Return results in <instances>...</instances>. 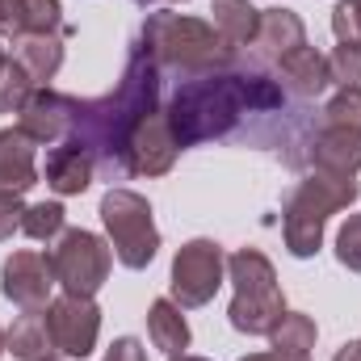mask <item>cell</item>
Segmentation results:
<instances>
[{"mask_svg":"<svg viewBox=\"0 0 361 361\" xmlns=\"http://www.w3.org/2000/svg\"><path fill=\"white\" fill-rule=\"evenodd\" d=\"M277 105H281V89L257 72H206V76H189L173 92L169 122L180 147H193V143L231 135L240 114H252V109L265 114Z\"/></svg>","mask_w":361,"mask_h":361,"instance_id":"6da1fadb","label":"cell"},{"mask_svg":"<svg viewBox=\"0 0 361 361\" xmlns=\"http://www.w3.org/2000/svg\"><path fill=\"white\" fill-rule=\"evenodd\" d=\"M156 97H160V68L156 59L143 51V42L130 51L126 68H122V80L118 89L97 97V101H80V114H76V130H72V143H80L97 164H118L122 169V152H126V139L135 135V126L156 109Z\"/></svg>","mask_w":361,"mask_h":361,"instance_id":"7a4b0ae2","label":"cell"},{"mask_svg":"<svg viewBox=\"0 0 361 361\" xmlns=\"http://www.w3.org/2000/svg\"><path fill=\"white\" fill-rule=\"evenodd\" d=\"M139 42L156 59V68H177L185 76L227 72L231 59H235V47H227L210 21L180 17V13H152L143 21Z\"/></svg>","mask_w":361,"mask_h":361,"instance_id":"3957f363","label":"cell"},{"mask_svg":"<svg viewBox=\"0 0 361 361\" xmlns=\"http://www.w3.org/2000/svg\"><path fill=\"white\" fill-rule=\"evenodd\" d=\"M357 193H361L357 177H341V173H324V169H315V173H307L298 180L294 193L286 197V210H281L286 214L281 219V235H286L290 257H298V261L315 257L319 244H324L328 219L336 210L353 206Z\"/></svg>","mask_w":361,"mask_h":361,"instance_id":"277c9868","label":"cell"},{"mask_svg":"<svg viewBox=\"0 0 361 361\" xmlns=\"http://www.w3.org/2000/svg\"><path fill=\"white\" fill-rule=\"evenodd\" d=\"M227 281L235 286V298L227 311L231 328L244 336H269L273 324L286 315V298H281L273 261L261 248H240L227 257Z\"/></svg>","mask_w":361,"mask_h":361,"instance_id":"5b68a950","label":"cell"},{"mask_svg":"<svg viewBox=\"0 0 361 361\" xmlns=\"http://www.w3.org/2000/svg\"><path fill=\"white\" fill-rule=\"evenodd\" d=\"M101 223L114 257L126 269H147L160 252V231L152 219V202L135 189H109L101 197Z\"/></svg>","mask_w":361,"mask_h":361,"instance_id":"8992f818","label":"cell"},{"mask_svg":"<svg viewBox=\"0 0 361 361\" xmlns=\"http://www.w3.org/2000/svg\"><path fill=\"white\" fill-rule=\"evenodd\" d=\"M47 261L55 273V286H63V294L92 298L109 277V248L101 235H92L85 227H63V235L55 240Z\"/></svg>","mask_w":361,"mask_h":361,"instance_id":"52a82bcc","label":"cell"},{"mask_svg":"<svg viewBox=\"0 0 361 361\" xmlns=\"http://www.w3.org/2000/svg\"><path fill=\"white\" fill-rule=\"evenodd\" d=\"M223 277H227V252L214 240H189V244H180V252L173 257V277H169L173 302H177L180 311L206 307L219 294Z\"/></svg>","mask_w":361,"mask_h":361,"instance_id":"ba28073f","label":"cell"},{"mask_svg":"<svg viewBox=\"0 0 361 361\" xmlns=\"http://www.w3.org/2000/svg\"><path fill=\"white\" fill-rule=\"evenodd\" d=\"M47 328H51L55 353L85 361L101 336V307L85 294H59L47 302Z\"/></svg>","mask_w":361,"mask_h":361,"instance_id":"9c48e42d","label":"cell"},{"mask_svg":"<svg viewBox=\"0 0 361 361\" xmlns=\"http://www.w3.org/2000/svg\"><path fill=\"white\" fill-rule=\"evenodd\" d=\"M177 135H173V122H169V109H152L135 135L126 139V152H122V173L130 177H164L173 164H177Z\"/></svg>","mask_w":361,"mask_h":361,"instance_id":"30bf717a","label":"cell"},{"mask_svg":"<svg viewBox=\"0 0 361 361\" xmlns=\"http://www.w3.org/2000/svg\"><path fill=\"white\" fill-rule=\"evenodd\" d=\"M76 114H80V101L68 97V92H55V89H34V97L25 101V109L17 114V126L42 147H55L63 139H72L76 130Z\"/></svg>","mask_w":361,"mask_h":361,"instance_id":"8fae6325","label":"cell"},{"mask_svg":"<svg viewBox=\"0 0 361 361\" xmlns=\"http://www.w3.org/2000/svg\"><path fill=\"white\" fill-rule=\"evenodd\" d=\"M51 286H55V273L51 261L34 248H17L4 269H0V290L8 302H17L21 311H47L51 302Z\"/></svg>","mask_w":361,"mask_h":361,"instance_id":"7c38bea8","label":"cell"},{"mask_svg":"<svg viewBox=\"0 0 361 361\" xmlns=\"http://www.w3.org/2000/svg\"><path fill=\"white\" fill-rule=\"evenodd\" d=\"M248 47H252V55H257L261 63H273V68H277L290 51L307 47V25H302V17L290 13V8H261L257 38H252Z\"/></svg>","mask_w":361,"mask_h":361,"instance_id":"4fadbf2b","label":"cell"},{"mask_svg":"<svg viewBox=\"0 0 361 361\" xmlns=\"http://www.w3.org/2000/svg\"><path fill=\"white\" fill-rule=\"evenodd\" d=\"M38 185V143L21 126L0 130V193H25Z\"/></svg>","mask_w":361,"mask_h":361,"instance_id":"5bb4252c","label":"cell"},{"mask_svg":"<svg viewBox=\"0 0 361 361\" xmlns=\"http://www.w3.org/2000/svg\"><path fill=\"white\" fill-rule=\"evenodd\" d=\"M92 169H97V160H92L80 143H72V139H63V143H55V147L47 152V185H51L59 197L85 193L92 185Z\"/></svg>","mask_w":361,"mask_h":361,"instance_id":"9a60e30c","label":"cell"},{"mask_svg":"<svg viewBox=\"0 0 361 361\" xmlns=\"http://www.w3.org/2000/svg\"><path fill=\"white\" fill-rule=\"evenodd\" d=\"M311 164L324 173H341V177H357L361 173V130L349 126H319L315 143H311Z\"/></svg>","mask_w":361,"mask_h":361,"instance_id":"2e32d148","label":"cell"},{"mask_svg":"<svg viewBox=\"0 0 361 361\" xmlns=\"http://www.w3.org/2000/svg\"><path fill=\"white\" fill-rule=\"evenodd\" d=\"M72 34H21L13 38V59L30 72V80L38 89H47V80H55V72L63 68V42Z\"/></svg>","mask_w":361,"mask_h":361,"instance_id":"e0dca14e","label":"cell"},{"mask_svg":"<svg viewBox=\"0 0 361 361\" xmlns=\"http://www.w3.org/2000/svg\"><path fill=\"white\" fill-rule=\"evenodd\" d=\"M277 76H281V85L294 92V97H319V92L332 85L328 55H319L315 47H298V51H290V55L277 63Z\"/></svg>","mask_w":361,"mask_h":361,"instance_id":"ac0fdd59","label":"cell"},{"mask_svg":"<svg viewBox=\"0 0 361 361\" xmlns=\"http://www.w3.org/2000/svg\"><path fill=\"white\" fill-rule=\"evenodd\" d=\"M4 353H13L17 361H55V341L47 328L42 311H25L13 319V328L4 332Z\"/></svg>","mask_w":361,"mask_h":361,"instance_id":"d6986e66","label":"cell"},{"mask_svg":"<svg viewBox=\"0 0 361 361\" xmlns=\"http://www.w3.org/2000/svg\"><path fill=\"white\" fill-rule=\"evenodd\" d=\"M210 17H214L210 25L227 47H248L261 25V8H252L248 0H210Z\"/></svg>","mask_w":361,"mask_h":361,"instance_id":"ffe728a7","label":"cell"},{"mask_svg":"<svg viewBox=\"0 0 361 361\" xmlns=\"http://www.w3.org/2000/svg\"><path fill=\"white\" fill-rule=\"evenodd\" d=\"M147 336L169 357L189 349V324H185V315H180V307L173 298H156L152 302V311H147Z\"/></svg>","mask_w":361,"mask_h":361,"instance_id":"44dd1931","label":"cell"},{"mask_svg":"<svg viewBox=\"0 0 361 361\" xmlns=\"http://www.w3.org/2000/svg\"><path fill=\"white\" fill-rule=\"evenodd\" d=\"M315 336H319V328H315V319H311V315H302V311H286V315L273 324L269 345L277 349V353L311 357V349H315Z\"/></svg>","mask_w":361,"mask_h":361,"instance_id":"7402d4cb","label":"cell"},{"mask_svg":"<svg viewBox=\"0 0 361 361\" xmlns=\"http://www.w3.org/2000/svg\"><path fill=\"white\" fill-rule=\"evenodd\" d=\"M34 80H30V72L13 59V55H4L0 59V114H21L25 109V101L34 97Z\"/></svg>","mask_w":361,"mask_h":361,"instance_id":"603a6c76","label":"cell"},{"mask_svg":"<svg viewBox=\"0 0 361 361\" xmlns=\"http://www.w3.org/2000/svg\"><path fill=\"white\" fill-rule=\"evenodd\" d=\"M21 231H25L30 240H59V235H63V206H59V202L25 206V214H21Z\"/></svg>","mask_w":361,"mask_h":361,"instance_id":"cb8c5ba5","label":"cell"},{"mask_svg":"<svg viewBox=\"0 0 361 361\" xmlns=\"http://www.w3.org/2000/svg\"><path fill=\"white\" fill-rule=\"evenodd\" d=\"M21 8H25V34H72L63 25L59 0H21Z\"/></svg>","mask_w":361,"mask_h":361,"instance_id":"d4e9b609","label":"cell"},{"mask_svg":"<svg viewBox=\"0 0 361 361\" xmlns=\"http://www.w3.org/2000/svg\"><path fill=\"white\" fill-rule=\"evenodd\" d=\"M324 126H349V130H361V85L341 89L328 105H324Z\"/></svg>","mask_w":361,"mask_h":361,"instance_id":"484cf974","label":"cell"},{"mask_svg":"<svg viewBox=\"0 0 361 361\" xmlns=\"http://www.w3.org/2000/svg\"><path fill=\"white\" fill-rule=\"evenodd\" d=\"M332 34L336 47H361V0H341L332 8Z\"/></svg>","mask_w":361,"mask_h":361,"instance_id":"4316f807","label":"cell"},{"mask_svg":"<svg viewBox=\"0 0 361 361\" xmlns=\"http://www.w3.org/2000/svg\"><path fill=\"white\" fill-rule=\"evenodd\" d=\"M336 261L349 273H361V210L349 214L336 231Z\"/></svg>","mask_w":361,"mask_h":361,"instance_id":"83f0119b","label":"cell"},{"mask_svg":"<svg viewBox=\"0 0 361 361\" xmlns=\"http://www.w3.org/2000/svg\"><path fill=\"white\" fill-rule=\"evenodd\" d=\"M328 68H332V80L341 89H353L361 85V47H336L328 55Z\"/></svg>","mask_w":361,"mask_h":361,"instance_id":"f1b7e54d","label":"cell"},{"mask_svg":"<svg viewBox=\"0 0 361 361\" xmlns=\"http://www.w3.org/2000/svg\"><path fill=\"white\" fill-rule=\"evenodd\" d=\"M21 214H25L21 193H0V240H8L13 231H21Z\"/></svg>","mask_w":361,"mask_h":361,"instance_id":"f546056e","label":"cell"},{"mask_svg":"<svg viewBox=\"0 0 361 361\" xmlns=\"http://www.w3.org/2000/svg\"><path fill=\"white\" fill-rule=\"evenodd\" d=\"M0 34L4 38H21L25 34V8H21V0H0Z\"/></svg>","mask_w":361,"mask_h":361,"instance_id":"4dcf8cb0","label":"cell"},{"mask_svg":"<svg viewBox=\"0 0 361 361\" xmlns=\"http://www.w3.org/2000/svg\"><path fill=\"white\" fill-rule=\"evenodd\" d=\"M101 361H147V349L135 341V336H118L114 345H109V353Z\"/></svg>","mask_w":361,"mask_h":361,"instance_id":"1f68e13d","label":"cell"},{"mask_svg":"<svg viewBox=\"0 0 361 361\" xmlns=\"http://www.w3.org/2000/svg\"><path fill=\"white\" fill-rule=\"evenodd\" d=\"M240 361H311V357H294V353H248V357H240Z\"/></svg>","mask_w":361,"mask_h":361,"instance_id":"d6a6232c","label":"cell"},{"mask_svg":"<svg viewBox=\"0 0 361 361\" xmlns=\"http://www.w3.org/2000/svg\"><path fill=\"white\" fill-rule=\"evenodd\" d=\"M332 361H361V341H349V345H341Z\"/></svg>","mask_w":361,"mask_h":361,"instance_id":"836d02e7","label":"cell"},{"mask_svg":"<svg viewBox=\"0 0 361 361\" xmlns=\"http://www.w3.org/2000/svg\"><path fill=\"white\" fill-rule=\"evenodd\" d=\"M169 361H206V357H193V353H173Z\"/></svg>","mask_w":361,"mask_h":361,"instance_id":"e575fe53","label":"cell"},{"mask_svg":"<svg viewBox=\"0 0 361 361\" xmlns=\"http://www.w3.org/2000/svg\"><path fill=\"white\" fill-rule=\"evenodd\" d=\"M135 4H156V0H135ZM169 4H180V0H169Z\"/></svg>","mask_w":361,"mask_h":361,"instance_id":"d590c367","label":"cell"},{"mask_svg":"<svg viewBox=\"0 0 361 361\" xmlns=\"http://www.w3.org/2000/svg\"><path fill=\"white\" fill-rule=\"evenodd\" d=\"M0 353H4V332H0Z\"/></svg>","mask_w":361,"mask_h":361,"instance_id":"8d00e7d4","label":"cell"},{"mask_svg":"<svg viewBox=\"0 0 361 361\" xmlns=\"http://www.w3.org/2000/svg\"><path fill=\"white\" fill-rule=\"evenodd\" d=\"M0 59H4V51H0Z\"/></svg>","mask_w":361,"mask_h":361,"instance_id":"74e56055","label":"cell"}]
</instances>
